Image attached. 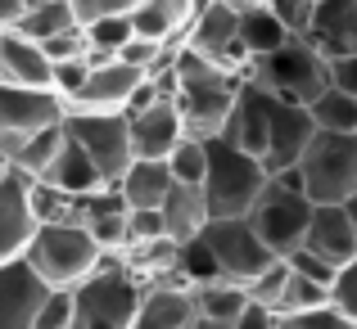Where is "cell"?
Returning <instances> with one entry per match:
<instances>
[{
	"instance_id": "cell-46",
	"label": "cell",
	"mask_w": 357,
	"mask_h": 329,
	"mask_svg": "<svg viewBox=\"0 0 357 329\" xmlns=\"http://www.w3.org/2000/svg\"><path fill=\"white\" fill-rule=\"evenodd\" d=\"M5 172H9V158H5V154H0V181H5Z\"/></svg>"
},
{
	"instance_id": "cell-32",
	"label": "cell",
	"mask_w": 357,
	"mask_h": 329,
	"mask_svg": "<svg viewBox=\"0 0 357 329\" xmlns=\"http://www.w3.org/2000/svg\"><path fill=\"white\" fill-rule=\"evenodd\" d=\"M176 275L190 280V284H213V280H222L227 271H222L218 252H213V243L204 239V230L195 234V239L181 243V262H176Z\"/></svg>"
},
{
	"instance_id": "cell-16",
	"label": "cell",
	"mask_w": 357,
	"mask_h": 329,
	"mask_svg": "<svg viewBox=\"0 0 357 329\" xmlns=\"http://www.w3.org/2000/svg\"><path fill=\"white\" fill-rule=\"evenodd\" d=\"M185 136H190V131H185L181 104L167 99V95L131 113V145H136V158H167Z\"/></svg>"
},
{
	"instance_id": "cell-39",
	"label": "cell",
	"mask_w": 357,
	"mask_h": 329,
	"mask_svg": "<svg viewBox=\"0 0 357 329\" xmlns=\"http://www.w3.org/2000/svg\"><path fill=\"white\" fill-rule=\"evenodd\" d=\"M86 77H91V54H82V59H59V63H54V90H59L63 99L77 95Z\"/></svg>"
},
{
	"instance_id": "cell-27",
	"label": "cell",
	"mask_w": 357,
	"mask_h": 329,
	"mask_svg": "<svg viewBox=\"0 0 357 329\" xmlns=\"http://www.w3.org/2000/svg\"><path fill=\"white\" fill-rule=\"evenodd\" d=\"M176 262H181V239L176 234H154V239L127 243V266L140 280H167L176 275Z\"/></svg>"
},
{
	"instance_id": "cell-41",
	"label": "cell",
	"mask_w": 357,
	"mask_h": 329,
	"mask_svg": "<svg viewBox=\"0 0 357 329\" xmlns=\"http://www.w3.org/2000/svg\"><path fill=\"white\" fill-rule=\"evenodd\" d=\"M136 5L140 0H73L82 23H96V18H105V14H127V9H136Z\"/></svg>"
},
{
	"instance_id": "cell-36",
	"label": "cell",
	"mask_w": 357,
	"mask_h": 329,
	"mask_svg": "<svg viewBox=\"0 0 357 329\" xmlns=\"http://www.w3.org/2000/svg\"><path fill=\"white\" fill-rule=\"evenodd\" d=\"M285 262L298 271V275H312V280H321V284H335V275H340V266H335L326 252L307 248V243H298L294 252H285Z\"/></svg>"
},
{
	"instance_id": "cell-33",
	"label": "cell",
	"mask_w": 357,
	"mask_h": 329,
	"mask_svg": "<svg viewBox=\"0 0 357 329\" xmlns=\"http://www.w3.org/2000/svg\"><path fill=\"white\" fill-rule=\"evenodd\" d=\"M167 167H172L176 181H190V185H204V176H208V140L199 136H185L181 145L167 154Z\"/></svg>"
},
{
	"instance_id": "cell-2",
	"label": "cell",
	"mask_w": 357,
	"mask_h": 329,
	"mask_svg": "<svg viewBox=\"0 0 357 329\" xmlns=\"http://www.w3.org/2000/svg\"><path fill=\"white\" fill-rule=\"evenodd\" d=\"M271 172L258 154H249L231 136L208 140V176H204V194H208L213 217H249L253 203L262 199Z\"/></svg>"
},
{
	"instance_id": "cell-28",
	"label": "cell",
	"mask_w": 357,
	"mask_h": 329,
	"mask_svg": "<svg viewBox=\"0 0 357 329\" xmlns=\"http://www.w3.org/2000/svg\"><path fill=\"white\" fill-rule=\"evenodd\" d=\"M289 36L294 32L280 23V14L271 5H258V9H244L240 14V41H244L249 54H271V50H280Z\"/></svg>"
},
{
	"instance_id": "cell-14",
	"label": "cell",
	"mask_w": 357,
	"mask_h": 329,
	"mask_svg": "<svg viewBox=\"0 0 357 329\" xmlns=\"http://www.w3.org/2000/svg\"><path fill=\"white\" fill-rule=\"evenodd\" d=\"M32 185H36L32 176L14 172V167L0 181V262L27 252L36 225H41L36 221V208H32Z\"/></svg>"
},
{
	"instance_id": "cell-42",
	"label": "cell",
	"mask_w": 357,
	"mask_h": 329,
	"mask_svg": "<svg viewBox=\"0 0 357 329\" xmlns=\"http://www.w3.org/2000/svg\"><path fill=\"white\" fill-rule=\"evenodd\" d=\"M331 77H335V86H344V90L357 95V50L353 54H335L331 59Z\"/></svg>"
},
{
	"instance_id": "cell-15",
	"label": "cell",
	"mask_w": 357,
	"mask_h": 329,
	"mask_svg": "<svg viewBox=\"0 0 357 329\" xmlns=\"http://www.w3.org/2000/svg\"><path fill=\"white\" fill-rule=\"evenodd\" d=\"M145 77H149L145 68L118 59V54L114 59H100V63H91V77L82 81V90L68 99V109H127Z\"/></svg>"
},
{
	"instance_id": "cell-23",
	"label": "cell",
	"mask_w": 357,
	"mask_h": 329,
	"mask_svg": "<svg viewBox=\"0 0 357 329\" xmlns=\"http://www.w3.org/2000/svg\"><path fill=\"white\" fill-rule=\"evenodd\" d=\"M114 185H118L122 199H127V208H163V199L172 194L176 176H172V167H167V158H136Z\"/></svg>"
},
{
	"instance_id": "cell-19",
	"label": "cell",
	"mask_w": 357,
	"mask_h": 329,
	"mask_svg": "<svg viewBox=\"0 0 357 329\" xmlns=\"http://www.w3.org/2000/svg\"><path fill=\"white\" fill-rule=\"evenodd\" d=\"M0 81L18 86H54V59L41 41L23 36L18 27H0Z\"/></svg>"
},
{
	"instance_id": "cell-35",
	"label": "cell",
	"mask_w": 357,
	"mask_h": 329,
	"mask_svg": "<svg viewBox=\"0 0 357 329\" xmlns=\"http://www.w3.org/2000/svg\"><path fill=\"white\" fill-rule=\"evenodd\" d=\"M36 329H77V294H73V284H54V294L45 298L41 316H36Z\"/></svg>"
},
{
	"instance_id": "cell-21",
	"label": "cell",
	"mask_w": 357,
	"mask_h": 329,
	"mask_svg": "<svg viewBox=\"0 0 357 329\" xmlns=\"http://www.w3.org/2000/svg\"><path fill=\"white\" fill-rule=\"evenodd\" d=\"M303 243H307V248H317V252H326L335 266H344V262L357 257V221L349 217L344 203H317Z\"/></svg>"
},
{
	"instance_id": "cell-25",
	"label": "cell",
	"mask_w": 357,
	"mask_h": 329,
	"mask_svg": "<svg viewBox=\"0 0 357 329\" xmlns=\"http://www.w3.org/2000/svg\"><path fill=\"white\" fill-rule=\"evenodd\" d=\"M199 5H204V0H140V5L131 9V18H136L140 36L176 41V36H185V27L195 23Z\"/></svg>"
},
{
	"instance_id": "cell-45",
	"label": "cell",
	"mask_w": 357,
	"mask_h": 329,
	"mask_svg": "<svg viewBox=\"0 0 357 329\" xmlns=\"http://www.w3.org/2000/svg\"><path fill=\"white\" fill-rule=\"evenodd\" d=\"M344 208H349V217L357 221V194H349V199H344Z\"/></svg>"
},
{
	"instance_id": "cell-44",
	"label": "cell",
	"mask_w": 357,
	"mask_h": 329,
	"mask_svg": "<svg viewBox=\"0 0 357 329\" xmlns=\"http://www.w3.org/2000/svg\"><path fill=\"white\" fill-rule=\"evenodd\" d=\"M227 5H236L240 14H244V9H258V5H271V0H227Z\"/></svg>"
},
{
	"instance_id": "cell-18",
	"label": "cell",
	"mask_w": 357,
	"mask_h": 329,
	"mask_svg": "<svg viewBox=\"0 0 357 329\" xmlns=\"http://www.w3.org/2000/svg\"><path fill=\"white\" fill-rule=\"evenodd\" d=\"M271 104H276V95H271L262 81H253L249 72H244L240 81V95H236V109H231V122L222 136H231L236 145H244L249 154H267V131H271Z\"/></svg>"
},
{
	"instance_id": "cell-11",
	"label": "cell",
	"mask_w": 357,
	"mask_h": 329,
	"mask_svg": "<svg viewBox=\"0 0 357 329\" xmlns=\"http://www.w3.org/2000/svg\"><path fill=\"white\" fill-rule=\"evenodd\" d=\"M185 45H195V50L213 54V59L231 63V68H240V72L249 68V59H253L240 41V9L227 5V0H204L195 23L185 27Z\"/></svg>"
},
{
	"instance_id": "cell-4",
	"label": "cell",
	"mask_w": 357,
	"mask_h": 329,
	"mask_svg": "<svg viewBox=\"0 0 357 329\" xmlns=\"http://www.w3.org/2000/svg\"><path fill=\"white\" fill-rule=\"evenodd\" d=\"M312 212H317V203H312V194L303 190V167H285V172H271L267 190L253 203L249 217H253L262 239L285 257V252H294L298 243L307 239Z\"/></svg>"
},
{
	"instance_id": "cell-38",
	"label": "cell",
	"mask_w": 357,
	"mask_h": 329,
	"mask_svg": "<svg viewBox=\"0 0 357 329\" xmlns=\"http://www.w3.org/2000/svg\"><path fill=\"white\" fill-rule=\"evenodd\" d=\"M331 298H335V307L357 325V257L340 266V275H335V284H331Z\"/></svg>"
},
{
	"instance_id": "cell-5",
	"label": "cell",
	"mask_w": 357,
	"mask_h": 329,
	"mask_svg": "<svg viewBox=\"0 0 357 329\" xmlns=\"http://www.w3.org/2000/svg\"><path fill=\"white\" fill-rule=\"evenodd\" d=\"M27 257L50 284H82L105 262V248L86 221H41L27 243Z\"/></svg>"
},
{
	"instance_id": "cell-1",
	"label": "cell",
	"mask_w": 357,
	"mask_h": 329,
	"mask_svg": "<svg viewBox=\"0 0 357 329\" xmlns=\"http://www.w3.org/2000/svg\"><path fill=\"white\" fill-rule=\"evenodd\" d=\"M145 280L127 266V262H100L82 284H73L77 294V329H136L140 307H145Z\"/></svg>"
},
{
	"instance_id": "cell-34",
	"label": "cell",
	"mask_w": 357,
	"mask_h": 329,
	"mask_svg": "<svg viewBox=\"0 0 357 329\" xmlns=\"http://www.w3.org/2000/svg\"><path fill=\"white\" fill-rule=\"evenodd\" d=\"M321 303H331V284H321V280L298 275V271H294L285 298H280V325H285L294 312H307V307H321Z\"/></svg>"
},
{
	"instance_id": "cell-20",
	"label": "cell",
	"mask_w": 357,
	"mask_h": 329,
	"mask_svg": "<svg viewBox=\"0 0 357 329\" xmlns=\"http://www.w3.org/2000/svg\"><path fill=\"white\" fill-rule=\"evenodd\" d=\"M63 140H68V131H63V122H54V127H41V131H0V154L9 158V167L23 176H32V181H41L45 172H50V163L59 158Z\"/></svg>"
},
{
	"instance_id": "cell-8",
	"label": "cell",
	"mask_w": 357,
	"mask_h": 329,
	"mask_svg": "<svg viewBox=\"0 0 357 329\" xmlns=\"http://www.w3.org/2000/svg\"><path fill=\"white\" fill-rule=\"evenodd\" d=\"M204 239L213 243L227 280H244V284H249L253 275H262V271L280 257V252L258 234L253 217H213L204 225Z\"/></svg>"
},
{
	"instance_id": "cell-7",
	"label": "cell",
	"mask_w": 357,
	"mask_h": 329,
	"mask_svg": "<svg viewBox=\"0 0 357 329\" xmlns=\"http://www.w3.org/2000/svg\"><path fill=\"white\" fill-rule=\"evenodd\" d=\"M63 131L100 163L109 185L136 163V145H131V113L127 109H68Z\"/></svg>"
},
{
	"instance_id": "cell-31",
	"label": "cell",
	"mask_w": 357,
	"mask_h": 329,
	"mask_svg": "<svg viewBox=\"0 0 357 329\" xmlns=\"http://www.w3.org/2000/svg\"><path fill=\"white\" fill-rule=\"evenodd\" d=\"M86 36H91V63L114 59L122 45L136 36V18H131V9L127 14H105V18H96V23H86Z\"/></svg>"
},
{
	"instance_id": "cell-37",
	"label": "cell",
	"mask_w": 357,
	"mask_h": 329,
	"mask_svg": "<svg viewBox=\"0 0 357 329\" xmlns=\"http://www.w3.org/2000/svg\"><path fill=\"white\" fill-rule=\"evenodd\" d=\"M271 9L280 14V23H285L294 36H307V32H312L317 0H271Z\"/></svg>"
},
{
	"instance_id": "cell-17",
	"label": "cell",
	"mask_w": 357,
	"mask_h": 329,
	"mask_svg": "<svg viewBox=\"0 0 357 329\" xmlns=\"http://www.w3.org/2000/svg\"><path fill=\"white\" fill-rule=\"evenodd\" d=\"M199 325V303H195V284L181 275L149 280L145 307H140V329H185Z\"/></svg>"
},
{
	"instance_id": "cell-12",
	"label": "cell",
	"mask_w": 357,
	"mask_h": 329,
	"mask_svg": "<svg viewBox=\"0 0 357 329\" xmlns=\"http://www.w3.org/2000/svg\"><path fill=\"white\" fill-rule=\"evenodd\" d=\"M68 118V99L54 86L0 81V131H41Z\"/></svg>"
},
{
	"instance_id": "cell-3",
	"label": "cell",
	"mask_w": 357,
	"mask_h": 329,
	"mask_svg": "<svg viewBox=\"0 0 357 329\" xmlns=\"http://www.w3.org/2000/svg\"><path fill=\"white\" fill-rule=\"evenodd\" d=\"M244 72H249L253 81H262L271 95L294 99V104H312V99L335 81L331 77V54H326L312 36H289L280 50L253 54Z\"/></svg>"
},
{
	"instance_id": "cell-29",
	"label": "cell",
	"mask_w": 357,
	"mask_h": 329,
	"mask_svg": "<svg viewBox=\"0 0 357 329\" xmlns=\"http://www.w3.org/2000/svg\"><path fill=\"white\" fill-rule=\"evenodd\" d=\"M82 23L77 9H73V0H27L23 18H18V32L32 36V41H50L54 32H63V27Z\"/></svg>"
},
{
	"instance_id": "cell-40",
	"label": "cell",
	"mask_w": 357,
	"mask_h": 329,
	"mask_svg": "<svg viewBox=\"0 0 357 329\" xmlns=\"http://www.w3.org/2000/svg\"><path fill=\"white\" fill-rule=\"evenodd\" d=\"M154 234H167L163 208H131V243L154 239Z\"/></svg>"
},
{
	"instance_id": "cell-24",
	"label": "cell",
	"mask_w": 357,
	"mask_h": 329,
	"mask_svg": "<svg viewBox=\"0 0 357 329\" xmlns=\"http://www.w3.org/2000/svg\"><path fill=\"white\" fill-rule=\"evenodd\" d=\"M249 284L244 280H213V284H195V303H199V325L213 329H240V316L249 307Z\"/></svg>"
},
{
	"instance_id": "cell-43",
	"label": "cell",
	"mask_w": 357,
	"mask_h": 329,
	"mask_svg": "<svg viewBox=\"0 0 357 329\" xmlns=\"http://www.w3.org/2000/svg\"><path fill=\"white\" fill-rule=\"evenodd\" d=\"M27 0H0V27H14L18 18H23Z\"/></svg>"
},
{
	"instance_id": "cell-26",
	"label": "cell",
	"mask_w": 357,
	"mask_h": 329,
	"mask_svg": "<svg viewBox=\"0 0 357 329\" xmlns=\"http://www.w3.org/2000/svg\"><path fill=\"white\" fill-rule=\"evenodd\" d=\"M163 221H167V234H176V239H195V234L204 230V225L213 221V208H208V194H204V185H190V181H176L172 194L163 199Z\"/></svg>"
},
{
	"instance_id": "cell-22",
	"label": "cell",
	"mask_w": 357,
	"mask_h": 329,
	"mask_svg": "<svg viewBox=\"0 0 357 329\" xmlns=\"http://www.w3.org/2000/svg\"><path fill=\"white\" fill-rule=\"evenodd\" d=\"M41 181H50L54 190H63V194H77V199H91V194L109 190V176L100 172V163H96V158H91L73 136L63 140L59 158L50 163V172H45Z\"/></svg>"
},
{
	"instance_id": "cell-30",
	"label": "cell",
	"mask_w": 357,
	"mask_h": 329,
	"mask_svg": "<svg viewBox=\"0 0 357 329\" xmlns=\"http://www.w3.org/2000/svg\"><path fill=\"white\" fill-rule=\"evenodd\" d=\"M307 109H312V118H317L321 131H357V95L344 90V86H335V81Z\"/></svg>"
},
{
	"instance_id": "cell-10",
	"label": "cell",
	"mask_w": 357,
	"mask_h": 329,
	"mask_svg": "<svg viewBox=\"0 0 357 329\" xmlns=\"http://www.w3.org/2000/svg\"><path fill=\"white\" fill-rule=\"evenodd\" d=\"M50 294L54 284L32 266L27 252L0 262V329H36V316Z\"/></svg>"
},
{
	"instance_id": "cell-9",
	"label": "cell",
	"mask_w": 357,
	"mask_h": 329,
	"mask_svg": "<svg viewBox=\"0 0 357 329\" xmlns=\"http://www.w3.org/2000/svg\"><path fill=\"white\" fill-rule=\"evenodd\" d=\"M240 81H244V72H213V77L181 81L176 104H181L185 131H190V136H199V140L222 136V131H227V122H231V109H236Z\"/></svg>"
},
{
	"instance_id": "cell-6",
	"label": "cell",
	"mask_w": 357,
	"mask_h": 329,
	"mask_svg": "<svg viewBox=\"0 0 357 329\" xmlns=\"http://www.w3.org/2000/svg\"><path fill=\"white\" fill-rule=\"evenodd\" d=\"M303 167V190L312 203H344L357 194V131H321L298 158Z\"/></svg>"
},
{
	"instance_id": "cell-13",
	"label": "cell",
	"mask_w": 357,
	"mask_h": 329,
	"mask_svg": "<svg viewBox=\"0 0 357 329\" xmlns=\"http://www.w3.org/2000/svg\"><path fill=\"white\" fill-rule=\"evenodd\" d=\"M312 136H317V118H312V109L276 95V104H271V131H267V154H262L267 172H285V167H298V158H303V149L312 145Z\"/></svg>"
}]
</instances>
